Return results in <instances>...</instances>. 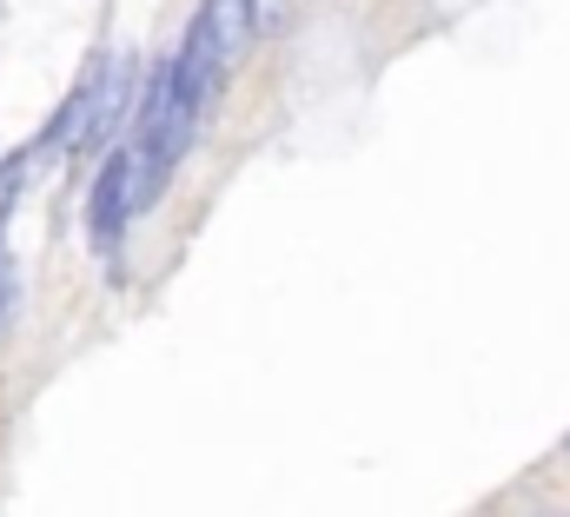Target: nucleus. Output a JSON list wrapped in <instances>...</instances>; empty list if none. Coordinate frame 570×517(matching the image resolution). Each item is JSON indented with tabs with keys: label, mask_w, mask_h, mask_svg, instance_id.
<instances>
[{
	"label": "nucleus",
	"mask_w": 570,
	"mask_h": 517,
	"mask_svg": "<svg viewBox=\"0 0 570 517\" xmlns=\"http://www.w3.org/2000/svg\"><path fill=\"white\" fill-rule=\"evenodd\" d=\"M127 220H134V146L114 139L107 159H100V173H94V193H87V240H94L100 258L120 253Z\"/></svg>",
	"instance_id": "1"
},
{
	"label": "nucleus",
	"mask_w": 570,
	"mask_h": 517,
	"mask_svg": "<svg viewBox=\"0 0 570 517\" xmlns=\"http://www.w3.org/2000/svg\"><path fill=\"white\" fill-rule=\"evenodd\" d=\"M199 27H206V40H213V60L233 74L239 60H246V47L259 40V20H253V0H206L199 7Z\"/></svg>",
	"instance_id": "2"
}]
</instances>
